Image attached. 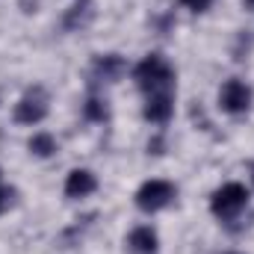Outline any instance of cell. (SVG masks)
<instances>
[{
  "label": "cell",
  "instance_id": "1",
  "mask_svg": "<svg viewBox=\"0 0 254 254\" xmlns=\"http://www.w3.org/2000/svg\"><path fill=\"white\" fill-rule=\"evenodd\" d=\"M133 80L142 92L157 95V92H172L175 83V68L166 63L160 54H148L142 63L133 68Z\"/></svg>",
  "mask_w": 254,
  "mask_h": 254
},
{
  "label": "cell",
  "instance_id": "2",
  "mask_svg": "<svg viewBox=\"0 0 254 254\" xmlns=\"http://www.w3.org/2000/svg\"><path fill=\"white\" fill-rule=\"evenodd\" d=\"M210 207H213V213L219 216V219H237L246 207H249V190L243 187V184H237V181H231V184H225V187H219V190L213 192V201H210Z\"/></svg>",
  "mask_w": 254,
  "mask_h": 254
},
{
  "label": "cell",
  "instance_id": "3",
  "mask_svg": "<svg viewBox=\"0 0 254 254\" xmlns=\"http://www.w3.org/2000/svg\"><path fill=\"white\" fill-rule=\"evenodd\" d=\"M175 201V187L169 181H145L136 192V207L145 213H157Z\"/></svg>",
  "mask_w": 254,
  "mask_h": 254
},
{
  "label": "cell",
  "instance_id": "4",
  "mask_svg": "<svg viewBox=\"0 0 254 254\" xmlns=\"http://www.w3.org/2000/svg\"><path fill=\"white\" fill-rule=\"evenodd\" d=\"M48 116V95L42 89H30L15 104V122L18 125H39Z\"/></svg>",
  "mask_w": 254,
  "mask_h": 254
},
{
  "label": "cell",
  "instance_id": "5",
  "mask_svg": "<svg viewBox=\"0 0 254 254\" xmlns=\"http://www.w3.org/2000/svg\"><path fill=\"white\" fill-rule=\"evenodd\" d=\"M249 104H252V89L243 83V80H228L222 89H219V107L225 110V113H231V116H240V113H246L249 110Z\"/></svg>",
  "mask_w": 254,
  "mask_h": 254
},
{
  "label": "cell",
  "instance_id": "6",
  "mask_svg": "<svg viewBox=\"0 0 254 254\" xmlns=\"http://www.w3.org/2000/svg\"><path fill=\"white\" fill-rule=\"evenodd\" d=\"M175 113V104H172V92H157V95H148L145 101V119L154 122V125H163L169 122Z\"/></svg>",
  "mask_w": 254,
  "mask_h": 254
},
{
  "label": "cell",
  "instance_id": "7",
  "mask_svg": "<svg viewBox=\"0 0 254 254\" xmlns=\"http://www.w3.org/2000/svg\"><path fill=\"white\" fill-rule=\"evenodd\" d=\"M98 190V178L89 172V169H74L65 181V195L68 198H86Z\"/></svg>",
  "mask_w": 254,
  "mask_h": 254
},
{
  "label": "cell",
  "instance_id": "8",
  "mask_svg": "<svg viewBox=\"0 0 254 254\" xmlns=\"http://www.w3.org/2000/svg\"><path fill=\"white\" fill-rule=\"evenodd\" d=\"M127 246H130V252H133V254H157V234H154L148 225L133 228V231H130Z\"/></svg>",
  "mask_w": 254,
  "mask_h": 254
},
{
  "label": "cell",
  "instance_id": "9",
  "mask_svg": "<svg viewBox=\"0 0 254 254\" xmlns=\"http://www.w3.org/2000/svg\"><path fill=\"white\" fill-rule=\"evenodd\" d=\"M122 71H125V63H122V57H116V54H107V57H98V60H95V74L104 77V80H116Z\"/></svg>",
  "mask_w": 254,
  "mask_h": 254
},
{
  "label": "cell",
  "instance_id": "10",
  "mask_svg": "<svg viewBox=\"0 0 254 254\" xmlns=\"http://www.w3.org/2000/svg\"><path fill=\"white\" fill-rule=\"evenodd\" d=\"M30 151H33L36 157H51V154L57 151V139H54L51 133H36V136L30 139Z\"/></svg>",
  "mask_w": 254,
  "mask_h": 254
},
{
  "label": "cell",
  "instance_id": "11",
  "mask_svg": "<svg viewBox=\"0 0 254 254\" xmlns=\"http://www.w3.org/2000/svg\"><path fill=\"white\" fill-rule=\"evenodd\" d=\"M86 116H89L92 122H104V119H107V104H104L101 98H89V104H86Z\"/></svg>",
  "mask_w": 254,
  "mask_h": 254
},
{
  "label": "cell",
  "instance_id": "12",
  "mask_svg": "<svg viewBox=\"0 0 254 254\" xmlns=\"http://www.w3.org/2000/svg\"><path fill=\"white\" fill-rule=\"evenodd\" d=\"M181 6L190 9V12H207L213 6V0H181Z\"/></svg>",
  "mask_w": 254,
  "mask_h": 254
},
{
  "label": "cell",
  "instance_id": "13",
  "mask_svg": "<svg viewBox=\"0 0 254 254\" xmlns=\"http://www.w3.org/2000/svg\"><path fill=\"white\" fill-rule=\"evenodd\" d=\"M243 6H246L249 12H254V0H243Z\"/></svg>",
  "mask_w": 254,
  "mask_h": 254
},
{
  "label": "cell",
  "instance_id": "14",
  "mask_svg": "<svg viewBox=\"0 0 254 254\" xmlns=\"http://www.w3.org/2000/svg\"><path fill=\"white\" fill-rule=\"evenodd\" d=\"M6 204V190H0V207Z\"/></svg>",
  "mask_w": 254,
  "mask_h": 254
},
{
  "label": "cell",
  "instance_id": "15",
  "mask_svg": "<svg viewBox=\"0 0 254 254\" xmlns=\"http://www.w3.org/2000/svg\"><path fill=\"white\" fill-rule=\"evenodd\" d=\"M231 254H237V252H231Z\"/></svg>",
  "mask_w": 254,
  "mask_h": 254
}]
</instances>
